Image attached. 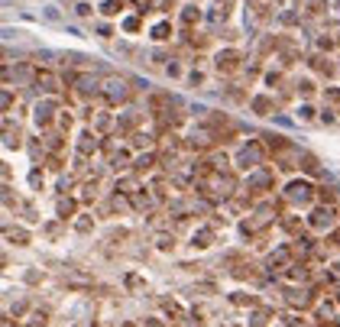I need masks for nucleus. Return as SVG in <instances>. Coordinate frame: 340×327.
Wrapping results in <instances>:
<instances>
[{
    "label": "nucleus",
    "mask_w": 340,
    "mask_h": 327,
    "mask_svg": "<svg viewBox=\"0 0 340 327\" xmlns=\"http://www.w3.org/2000/svg\"><path fill=\"white\" fill-rule=\"evenodd\" d=\"M42 16H46L49 23H55V20H58V10H55V7H46V10H42Z\"/></svg>",
    "instance_id": "obj_1"
}]
</instances>
